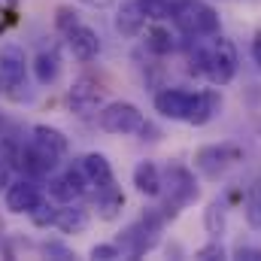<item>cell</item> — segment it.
Here are the masks:
<instances>
[{
    "label": "cell",
    "instance_id": "6da1fadb",
    "mask_svg": "<svg viewBox=\"0 0 261 261\" xmlns=\"http://www.w3.org/2000/svg\"><path fill=\"white\" fill-rule=\"evenodd\" d=\"M192 61L197 64V73H203L213 85H228L237 73V49L228 37L213 34V40L197 49Z\"/></svg>",
    "mask_w": 261,
    "mask_h": 261
},
{
    "label": "cell",
    "instance_id": "7a4b0ae2",
    "mask_svg": "<svg viewBox=\"0 0 261 261\" xmlns=\"http://www.w3.org/2000/svg\"><path fill=\"white\" fill-rule=\"evenodd\" d=\"M173 18H176L179 31L189 37L219 34V12L203 0H179V6H173Z\"/></svg>",
    "mask_w": 261,
    "mask_h": 261
},
{
    "label": "cell",
    "instance_id": "3957f363",
    "mask_svg": "<svg viewBox=\"0 0 261 261\" xmlns=\"http://www.w3.org/2000/svg\"><path fill=\"white\" fill-rule=\"evenodd\" d=\"M161 189H167V203H164V213H167V216H176L182 206H189V203L197 200L195 176H192L186 167H179V164L167 167V173H164V179H161Z\"/></svg>",
    "mask_w": 261,
    "mask_h": 261
},
{
    "label": "cell",
    "instance_id": "277c9868",
    "mask_svg": "<svg viewBox=\"0 0 261 261\" xmlns=\"http://www.w3.org/2000/svg\"><path fill=\"white\" fill-rule=\"evenodd\" d=\"M158 231H161V219L155 216V213H149V216H143L137 225H130L128 231L119 237V249H122V255H130V258H140V255H146L149 249H155V243H158Z\"/></svg>",
    "mask_w": 261,
    "mask_h": 261
},
{
    "label": "cell",
    "instance_id": "5b68a950",
    "mask_svg": "<svg viewBox=\"0 0 261 261\" xmlns=\"http://www.w3.org/2000/svg\"><path fill=\"white\" fill-rule=\"evenodd\" d=\"M143 125H146L143 113L128 100H116L100 110V128L107 134H137L143 130Z\"/></svg>",
    "mask_w": 261,
    "mask_h": 261
},
{
    "label": "cell",
    "instance_id": "8992f818",
    "mask_svg": "<svg viewBox=\"0 0 261 261\" xmlns=\"http://www.w3.org/2000/svg\"><path fill=\"white\" fill-rule=\"evenodd\" d=\"M240 158H243V149H240V146H231V143L203 146V149L195 155V167L203 173V176L216 179L219 173H225V170H228L231 164H237Z\"/></svg>",
    "mask_w": 261,
    "mask_h": 261
},
{
    "label": "cell",
    "instance_id": "52a82bcc",
    "mask_svg": "<svg viewBox=\"0 0 261 261\" xmlns=\"http://www.w3.org/2000/svg\"><path fill=\"white\" fill-rule=\"evenodd\" d=\"M67 103L76 116H94L103 110V88L94 79H76L73 88L67 91Z\"/></svg>",
    "mask_w": 261,
    "mask_h": 261
},
{
    "label": "cell",
    "instance_id": "ba28073f",
    "mask_svg": "<svg viewBox=\"0 0 261 261\" xmlns=\"http://www.w3.org/2000/svg\"><path fill=\"white\" fill-rule=\"evenodd\" d=\"M192 100L195 94L192 91H182V88H164L155 94V110L164 116V119H189V110H192Z\"/></svg>",
    "mask_w": 261,
    "mask_h": 261
},
{
    "label": "cell",
    "instance_id": "9c48e42d",
    "mask_svg": "<svg viewBox=\"0 0 261 261\" xmlns=\"http://www.w3.org/2000/svg\"><path fill=\"white\" fill-rule=\"evenodd\" d=\"M40 203H43V192H40L34 182L21 179V182H9V186H6V210H9V213L21 216V213L37 210Z\"/></svg>",
    "mask_w": 261,
    "mask_h": 261
},
{
    "label": "cell",
    "instance_id": "30bf717a",
    "mask_svg": "<svg viewBox=\"0 0 261 261\" xmlns=\"http://www.w3.org/2000/svg\"><path fill=\"white\" fill-rule=\"evenodd\" d=\"M67 46H70L76 61H94L97 52H100V37L85 24H73L67 31Z\"/></svg>",
    "mask_w": 261,
    "mask_h": 261
},
{
    "label": "cell",
    "instance_id": "8fae6325",
    "mask_svg": "<svg viewBox=\"0 0 261 261\" xmlns=\"http://www.w3.org/2000/svg\"><path fill=\"white\" fill-rule=\"evenodd\" d=\"M24 67H28V58L18 46H3L0 49V79L6 88H18L24 82Z\"/></svg>",
    "mask_w": 261,
    "mask_h": 261
},
{
    "label": "cell",
    "instance_id": "7c38bea8",
    "mask_svg": "<svg viewBox=\"0 0 261 261\" xmlns=\"http://www.w3.org/2000/svg\"><path fill=\"white\" fill-rule=\"evenodd\" d=\"M31 134H34V137H31V143H34L40 152L52 155L55 161H58V158H64L67 149H70L67 137L58 128H49V125H34V130H31Z\"/></svg>",
    "mask_w": 261,
    "mask_h": 261
},
{
    "label": "cell",
    "instance_id": "4fadbf2b",
    "mask_svg": "<svg viewBox=\"0 0 261 261\" xmlns=\"http://www.w3.org/2000/svg\"><path fill=\"white\" fill-rule=\"evenodd\" d=\"M82 170H85L88 182H91L97 192H103V189H113V186H116L113 167H110L107 155H100V152H91V155H85V158H82Z\"/></svg>",
    "mask_w": 261,
    "mask_h": 261
},
{
    "label": "cell",
    "instance_id": "5bb4252c",
    "mask_svg": "<svg viewBox=\"0 0 261 261\" xmlns=\"http://www.w3.org/2000/svg\"><path fill=\"white\" fill-rule=\"evenodd\" d=\"M222 110V97L216 94V91H200L195 94V100H192V110H189V125H206V122H213V116Z\"/></svg>",
    "mask_w": 261,
    "mask_h": 261
},
{
    "label": "cell",
    "instance_id": "9a60e30c",
    "mask_svg": "<svg viewBox=\"0 0 261 261\" xmlns=\"http://www.w3.org/2000/svg\"><path fill=\"white\" fill-rule=\"evenodd\" d=\"M55 228H58L61 234H82V231L88 228V210L76 206L73 200L64 203V206L55 213Z\"/></svg>",
    "mask_w": 261,
    "mask_h": 261
},
{
    "label": "cell",
    "instance_id": "2e32d148",
    "mask_svg": "<svg viewBox=\"0 0 261 261\" xmlns=\"http://www.w3.org/2000/svg\"><path fill=\"white\" fill-rule=\"evenodd\" d=\"M134 186H137L140 195L158 197L161 195V173H158V167L152 161H140L134 167Z\"/></svg>",
    "mask_w": 261,
    "mask_h": 261
},
{
    "label": "cell",
    "instance_id": "e0dca14e",
    "mask_svg": "<svg viewBox=\"0 0 261 261\" xmlns=\"http://www.w3.org/2000/svg\"><path fill=\"white\" fill-rule=\"evenodd\" d=\"M143 21H146V15L140 12L137 0H125V3L119 6V15H116V31H119L122 37H137V34L143 31Z\"/></svg>",
    "mask_w": 261,
    "mask_h": 261
},
{
    "label": "cell",
    "instance_id": "ac0fdd59",
    "mask_svg": "<svg viewBox=\"0 0 261 261\" xmlns=\"http://www.w3.org/2000/svg\"><path fill=\"white\" fill-rule=\"evenodd\" d=\"M34 73H37V82H40V85H52V82L58 79V73H61V58H58V52H55V49L40 52L37 61H34Z\"/></svg>",
    "mask_w": 261,
    "mask_h": 261
},
{
    "label": "cell",
    "instance_id": "d6986e66",
    "mask_svg": "<svg viewBox=\"0 0 261 261\" xmlns=\"http://www.w3.org/2000/svg\"><path fill=\"white\" fill-rule=\"evenodd\" d=\"M122 206H125V195L113 186V189H103V192H97V216L100 219H116L119 213H122Z\"/></svg>",
    "mask_w": 261,
    "mask_h": 261
},
{
    "label": "cell",
    "instance_id": "ffe728a7",
    "mask_svg": "<svg viewBox=\"0 0 261 261\" xmlns=\"http://www.w3.org/2000/svg\"><path fill=\"white\" fill-rule=\"evenodd\" d=\"M203 225H206V231H210L213 237H219V234L225 231V203H222V200H213V203L206 206Z\"/></svg>",
    "mask_w": 261,
    "mask_h": 261
},
{
    "label": "cell",
    "instance_id": "44dd1931",
    "mask_svg": "<svg viewBox=\"0 0 261 261\" xmlns=\"http://www.w3.org/2000/svg\"><path fill=\"white\" fill-rule=\"evenodd\" d=\"M137 6H140V12H143L146 18H152V21H164L167 15H173L170 0H137Z\"/></svg>",
    "mask_w": 261,
    "mask_h": 261
},
{
    "label": "cell",
    "instance_id": "7402d4cb",
    "mask_svg": "<svg viewBox=\"0 0 261 261\" xmlns=\"http://www.w3.org/2000/svg\"><path fill=\"white\" fill-rule=\"evenodd\" d=\"M146 46H149L155 55H164V52H170V49H173L170 31H164V28H149V31H146Z\"/></svg>",
    "mask_w": 261,
    "mask_h": 261
},
{
    "label": "cell",
    "instance_id": "603a6c76",
    "mask_svg": "<svg viewBox=\"0 0 261 261\" xmlns=\"http://www.w3.org/2000/svg\"><path fill=\"white\" fill-rule=\"evenodd\" d=\"M246 222L252 228H261V179L249 189V195H246Z\"/></svg>",
    "mask_w": 261,
    "mask_h": 261
},
{
    "label": "cell",
    "instance_id": "cb8c5ba5",
    "mask_svg": "<svg viewBox=\"0 0 261 261\" xmlns=\"http://www.w3.org/2000/svg\"><path fill=\"white\" fill-rule=\"evenodd\" d=\"M64 179H67V186L73 189V195H76V197H82L85 192H88V186H91L82 167H70V170L64 173Z\"/></svg>",
    "mask_w": 261,
    "mask_h": 261
},
{
    "label": "cell",
    "instance_id": "d4e9b609",
    "mask_svg": "<svg viewBox=\"0 0 261 261\" xmlns=\"http://www.w3.org/2000/svg\"><path fill=\"white\" fill-rule=\"evenodd\" d=\"M55 213H58V206H52V203H46V200H43V203H40L37 210H31L28 216L34 219V225H37V228H49V225H55Z\"/></svg>",
    "mask_w": 261,
    "mask_h": 261
},
{
    "label": "cell",
    "instance_id": "484cf974",
    "mask_svg": "<svg viewBox=\"0 0 261 261\" xmlns=\"http://www.w3.org/2000/svg\"><path fill=\"white\" fill-rule=\"evenodd\" d=\"M49 195L55 197V200H64V203L76 200V195H73V189L67 186L64 176H58V179H52V182H49Z\"/></svg>",
    "mask_w": 261,
    "mask_h": 261
},
{
    "label": "cell",
    "instance_id": "4316f807",
    "mask_svg": "<svg viewBox=\"0 0 261 261\" xmlns=\"http://www.w3.org/2000/svg\"><path fill=\"white\" fill-rule=\"evenodd\" d=\"M91 258H100V261H113V258H122V249L116 243H97L91 249Z\"/></svg>",
    "mask_w": 261,
    "mask_h": 261
},
{
    "label": "cell",
    "instance_id": "83f0119b",
    "mask_svg": "<svg viewBox=\"0 0 261 261\" xmlns=\"http://www.w3.org/2000/svg\"><path fill=\"white\" fill-rule=\"evenodd\" d=\"M197 258H203V261H210V258H225V249H222V243H210V246L197 249Z\"/></svg>",
    "mask_w": 261,
    "mask_h": 261
},
{
    "label": "cell",
    "instance_id": "f1b7e54d",
    "mask_svg": "<svg viewBox=\"0 0 261 261\" xmlns=\"http://www.w3.org/2000/svg\"><path fill=\"white\" fill-rule=\"evenodd\" d=\"M73 24H76V12H70L67 6H61V9H58V28H64V31H70Z\"/></svg>",
    "mask_w": 261,
    "mask_h": 261
},
{
    "label": "cell",
    "instance_id": "f546056e",
    "mask_svg": "<svg viewBox=\"0 0 261 261\" xmlns=\"http://www.w3.org/2000/svg\"><path fill=\"white\" fill-rule=\"evenodd\" d=\"M43 252H46V255H58V258H73V252H70L67 246H61V243H46Z\"/></svg>",
    "mask_w": 261,
    "mask_h": 261
},
{
    "label": "cell",
    "instance_id": "4dcf8cb0",
    "mask_svg": "<svg viewBox=\"0 0 261 261\" xmlns=\"http://www.w3.org/2000/svg\"><path fill=\"white\" fill-rule=\"evenodd\" d=\"M252 58L261 67V31H255V37H252Z\"/></svg>",
    "mask_w": 261,
    "mask_h": 261
},
{
    "label": "cell",
    "instance_id": "1f68e13d",
    "mask_svg": "<svg viewBox=\"0 0 261 261\" xmlns=\"http://www.w3.org/2000/svg\"><path fill=\"white\" fill-rule=\"evenodd\" d=\"M6 186H9V167H6V161L0 158V192H6Z\"/></svg>",
    "mask_w": 261,
    "mask_h": 261
},
{
    "label": "cell",
    "instance_id": "d6a6232c",
    "mask_svg": "<svg viewBox=\"0 0 261 261\" xmlns=\"http://www.w3.org/2000/svg\"><path fill=\"white\" fill-rule=\"evenodd\" d=\"M79 3H85V6H91V9H107V6H113L116 0H79Z\"/></svg>",
    "mask_w": 261,
    "mask_h": 261
},
{
    "label": "cell",
    "instance_id": "836d02e7",
    "mask_svg": "<svg viewBox=\"0 0 261 261\" xmlns=\"http://www.w3.org/2000/svg\"><path fill=\"white\" fill-rule=\"evenodd\" d=\"M237 255H240V258L246 255V258H252V261H261V249H240Z\"/></svg>",
    "mask_w": 261,
    "mask_h": 261
},
{
    "label": "cell",
    "instance_id": "e575fe53",
    "mask_svg": "<svg viewBox=\"0 0 261 261\" xmlns=\"http://www.w3.org/2000/svg\"><path fill=\"white\" fill-rule=\"evenodd\" d=\"M3 125H6V119H3V113H0V130H3Z\"/></svg>",
    "mask_w": 261,
    "mask_h": 261
},
{
    "label": "cell",
    "instance_id": "d590c367",
    "mask_svg": "<svg viewBox=\"0 0 261 261\" xmlns=\"http://www.w3.org/2000/svg\"><path fill=\"white\" fill-rule=\"evenodd\" d=\"M0 91H3V79H0Z\"/></svg>",
    "mask_w": 261,
    "mask_h": 261
},
{
    "label": "cell",
    "instance_id": "8d00e7d4",
    "mask_svg": "<svg viewBox=\"0 0 261 261\" xmlns=\"http://www.w3.org/2000/svg\"><path fill=\"white\" fill-rule=\"evenodd\" d=\"M9 3H18V0H9Z\"/></svg>",
    "mask_w": 261,
    "mask_h": 261
}]
</instances>
